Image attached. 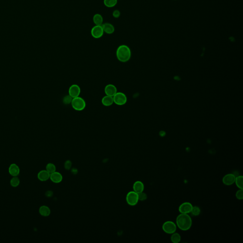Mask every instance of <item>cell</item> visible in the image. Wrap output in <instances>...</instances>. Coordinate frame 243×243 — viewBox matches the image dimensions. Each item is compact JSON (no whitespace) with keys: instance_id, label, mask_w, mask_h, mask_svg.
Segmentation results:
<instances>
[{"instance_id":"cell-1","label":"cell","mask_w":243,"mask_h":243,"mask_svg":"<svg viewBox=\"0 0 243 243\" xmlns=\"http://www.w3.org/2000/svg\"><path fill=\"white\" fill-rule=\"evenodd\" d=\"M192 219L188 214H180L176 219V224L178 228L183 231H187L191 228Z\"/></svg>"},{"instance_id":"cell-2","label":"cell","mask_w":243,"mask_h":243,"mask_svg":"<svg viewBox=\"0 0 243 243\" xmlns=\"http://www.w3.org/2000/svg\"><path fill=\"white\" fill-rule=\"evenodd\" d=\"M116 57L121 62H127L129 60L131 57L130 49L125 45L120 46L116 50Z\"/></svg>"},{"instance_id":"cell-3","label":"cell","mask_w":243,"mask_h":243,"mask_svg":"<svg viewBox=\"0 0 243 243\" xmlns=\"http://www.w3.org/2000/svg\"><path fill=\"white\" fill-rule=\"evenodd\" d=\"M71 103L73 109L79 111L83 110L86 106L85 101L79 96L72 99Z\"/></svg>"},{"instance_id":"cell-4","label":"cell","mask_w":243,"mask_h":243,"mask_svg":"<svg viewBox=\"0 0 243 243\" xmlns=\"http://www.w3.org/2000/svg\"><path fill=\"white\" fill-rule=\"evenodd\" d=\"M126 200L127 203L130 206H134L136 205L139 201L138 193L134 191L128 192L126 195Z\"/></svg>"},{"instance_id":"cell-5","label":"cell","mask_w":243,"mask_h":243,"mask_svg":"<svg viewBox=\"0 0 243 243\" xmlns=\"http://www.w3.org/2000/svg\"><path fill=\"white\" fill-rule=\"evenodd\" d=\"M163 230L166 233L172 234L176 232L177 227L173 221H167L163 224Z\"/></svg>"},{"instance_id":"cell-6","label":"cell","mask_w":243,"mask_h":243,"mask_svg":"<svg viewBox=\"0 0 243 243\" xmlns=\"http://www.w3.org/2000/svg\"><path fill=\"white\" fill-rule=\"evenodd\" d=\"M114 103L118 105H123L127 102V97L125 94L122 92H117L113 96Z\"/></svg>"},{"instance_id":"cell-7","label":"cell","mask_w":243,"mask_h":243,"mask_svg":"<svg viewBox=\"0 0 243 243\" xmlns=\"http://www.w3.org/2000/svg\"><path fill=\"white\" fill-rule=\"evenodd\" d=\"M104 33V30L102 25H95L91 30V34L95 39L101 38Z\"/></svg>"},{"instance_id":"cell-8","label":"cell","mask_w":243,"mask_h":243,"mask_svg":"<svg viewBox=\"0 0 243 243\" xmlns=\"http://www.w3.org/2000/svg\"><path fill=\"white\" fill-rule=\"evenodd\" d=\"M192 208L193 206L190 202H184L180 206L179 210L180 213L189 214L191 212Z\"/></svg>"},{"instance_id":"cell-9","label":"cell","mask_w":243,"mask_h":243,"mask_svg":"<svg viewBox=\"0 0 243 243\" xmlns=\"http://www.w3.org/2000/svg\"><path fill=\"white\" fill-rule=\"evenodd\" d=\"M80 92L81 90L79 86L76 84L71 86L69 89V95L72 97V99L79 96Z\"/></svg>"},{"instance_id":"cell-10","label":"cell","mask_w":243,"mask_h":243,"mask_svg":"<svg viewBox=\"0 0 243 243\" xmlns=\"http://www.w3.org/2000/svg\"><path fill=\"white\" fill-rule=\"evenodd\" d=\"M235 176L233 174L225 175L222 179L223 183L225 185L230 186L235 182Z\"/></svg>"},{"instance_id":"cell-11","label":"cell","mask_w":243,"mask_h":243,"mask_svg":"<svg viewBox=\"0 0 243 243\" xmlns=\"http://www.w3.org/2000/svg\"><path fill=\"white\" fill-rule=\"evenodd\" d=\"M105 92L106 96L113 97L117 93V89L113 85L109 84L105 86Z\"/></svg>"},{"instance_id":"cell-12","label":"cell","mask_w":243,"mask_h":243,"mask_svg":"<svg viewBox=\"0 0 243 243\" xmlns=\"http://www.w3.org/2000/svg\"><path fill=\"white\" fill-rule=\"evenodd\" d=\"M9 173L13 177L18 176L20 173L19 166L15 164L10 165L9 168Z\"/></svg>"},{"instance_id":"cell-13","label":"cell","mask_w":243,"mask_h":243,"mask_svg":"<svg viewBox=\"0 0 243 243\" xmlns=\"http://www.w3.org/2000/svg\"><path fill=\"white\" fill-rule=\"evenodd\" d=\"M50 179L55 183H59L62 181L63 177L60 173L55 171L50 174Z\"/></svg>"},{"instance_id":"cell-14","label":"cell","mask_w":243,"mask_h":243,"mask_svg":"<svg viewBox=\"0 0 243 243\" xmlns=\"http://www.w3.org/2000/svg\"><path fill=\"white\" fill-rule=\"evenodd\" d=\"M102 26L104 32H105L107 34H112L115 31V29L113 25L108 22L103 24Z\"/></svg>"},{"instance_id":"cell-15","label":"cell","mask_w":243,"mask_h":243,"mask_svg":"<svg viewBox=\"0 0 243 243\" xmlns=\"http://www.w3.org/2000/svg\"><path fill=\"white\" fill-rule=\"evenodd\" d=\"M144 186L143 182L141 181H137L134 183L133 185L134 191L137 193H140L144 191Z\"/></svg>"},{"instance_id":"cell-16","label":"cell","mask_w":243,"mask_h":243,"mask_svg":"<svg viewBox=\"0 0 243 243\" xmlns=\"http://www.w3.org/2000/svg\"><path fill=\"white\" fill-rule=\"evenodd\" d=\"M50 174L46 170L40 171L38 174V178L40 181H45L48 180L50 178Z\"/></svg>"},{"instance_id":"cell-17","label":"cell","mask_w":243,"mask_h":243,"mask_svg":"<svg viewBox=\"0 0 243 243\" xmlns=\"http://www.w3.org/2000/svg\"><path fill=\"white\" fill-rule=\"evenodd\" d=\"M39 213L43 217H48L50 214V209L46 206H42L39 209Z\"/></svg>"},{"instance_id":"cell-18","label":"cell","mask_w":243,"mask_h":243,"mask_svg":"<svg viewBox=\"0 0 243 243\" xmlns=\"http://www.w3.org/2000/svg\"><path fill=\"white\" fill-rule=\"evenodd\" d=\"M93 22L95 25H102L103 24V18L102 16L99 14L96 13L94 15L93 18Z\"/></svg>"},{"instance_id":"cell-19","label":"cell","mask_w":243,"mask_h":243,"mask_svg":"<svg viewBox=\"0 0 243 243\" xmlns=\"http://www.w3.org/2000/svg\"><path fill=\"white\" fill-rule=\"evenodd\" d=\"M102 103L105 106H109L112 105L114 103V99L112 96H105L102 99Z\"/></svg>"},{"instance_id":"cell-20","label":"cell","mask_w":243,"mask_h":243,"mask_svg":"<svg viewBox=\"0 0 243 243\" xmlns=\"http://www.w3.org/2000/svg\"><path fill=\"white\" fill-rule=\"evenodd\" d=\"M117 0H104V4L108 8H112L117 5Z\"/></svg>"},{"instance_id":"cell-21","label":"cell","mask_w":243,"mask_h":243,"mask_svg":"<svg viewBox=\"0 0 243 243\" xmlns=\"http://www.w3.org/2000/svg\"><path fill=\"white\" fill-rule=\"evenodd\" d=\"M172 234L173 235H171V238H170L171 242L173 243H178L180 242V240H181V237L179 234L175 232Z\"/></svg>"},{"instance_id":"cell-22","label":"cell","mask_w":243,"mask_h":243,"mask_svg":"<svg viewBox=\"0 0 243 243\" xmlns=\"http://www.w3.org/2000/svg\"><path fill=\"white\" fill-rule=\"evenodd\" d=\"M235 184L237 187L239 189H243V177L238 176L235 177Z\"/></svg>"},{"instance_id":"cell-23","label":"cell","mask_w":243,"mask_h":243,"mask_svg":"<svg viewBox=\"0 0 243 243\" xmlns=\"http://www.w3.org/2000/svg\"><path fill=\"white\" fill-rule=\"evenodd\" d=\"M20 180L17 176L13 177L10 180V184L13 187H18L20 184Z\"/></svg>"},{"instance_id":"cell-24","label":"cell","mask_w":243,"mask_h":243,"mask_svg":"<svg viewBox=\"0 0 243 243\" xmlns=\"http://www.w3.org/2000/svg\"><path fill=\"white\" fill-rule=\"evenodd\" d=\"M46 170L48 171L50 174L54 173L56 170V167L54 164L49 163L47 165Z\"/></svg>"},{"instance_id":"cell-25","label":"cell","mask_w":243,"mask_h":243,"mask_svg":"<svg viewBox=\"0 0 243 243\" xmlns=\"http://www.w3.org/2000/svg\"><path fill=\"white\" fill-rule=\"evenodd\" d=\"M200 209L198 206H193L192 210H191V212L192 215H194V216H197L200 214Z\"/></svg>"},{"instance_id":"cell-26","label":"cell","mask_w":243,"mask_h":243,"mask_svg":"<svg viewBox=\"0 0 243 243\" xmlns=\"http://www.w3.org/2000/svg\"><path fill=\"white\" fill-rule=\"evenodd\" d=\"M138 199L140 201H144L147 199V195L144 192H141L138 193Z\"/></svg>"},{"instance_id":"cell-27","label":"cell","mask_w":243,"mask_h":243,"mask_svg":"<svg viewBox=\"0 0 243 243\" xmlns=\"http://www.w3.org/2000/svg\"><path fill=\"white\" fill-rule=\"evenodd\" d=\"M235 196L237 199L239 200H241L243 199V189H239V190L237 191L235 194Z\"/></svg>"},{"instance_id":"cell-28","label":"cell","mask_w":243,"mask_h":243,"mask_svg":"<svg viewBox=\"0 0 243 243\" xmlns=\"http://www.w3.org/2000/svg\"><path fill=\"white\" fill-rule=\"evenodd\" d=\"M71 166H72V163H71V161L70 160H67L66 161L65 164H64V167H65L66 169L67 170H69L70 169Z\"/></svg>"},{"instance_id":"cell-29","label":"cell","mask_w":243,"mask_h":243,"mask_svg":"<svg viewBox=\"0 0 243 243\" xmlns=\"http://www.w3.org/2000/svg\"><path fill=\"white\" fill-rule=\"evenodd\" d=\"M72 99H73L70 95L64 97L63 99V102L65 104H69L70 103H71Z\"/></svg>"},{"instance_id":"cell-30","label":"cell","mask_w":243,"mask_h":243,"mask_svg":"<svg viewBox=\"0 0 243 243\" xmlns=\"http://www.w3.org/2000/svg\"><path fill=\"white\" fill-rule=\"evenodd\" d=\"M112 15H113V17H114V18H118L120 16L121 12L119 10H114Z\"/></svg>"},{"instance_id":"cell-31","label":"cell","mask_w":243,"mask_h":243,"mask_svg":"<svg viewBox=\"0 0 243 243\" xmlns=\"http://www.w3.org/2000/svg\"><path fill=\"white\" fill-rule=\"evenodd\" d=\"M71 172H72V173H73L74 174H76L78 171H77V170L76 169L73 168V169H72V170H71Z\"/></svg>"},{"instance_id":"cell-32","label":"cell","mask_w":243,"mask_h":243,"mask_svg":"<svg viewBox=\"0 0 243 243\" xmlns=\"http://www.w3.org/2000/svg\"><path fill=\"white\" fill-rule=\"evenodd\" d=\"M117 1H119V0H117Z\"/></svg>"}]
</instances>
